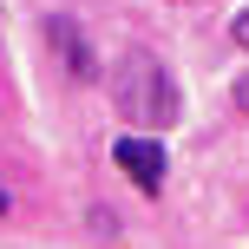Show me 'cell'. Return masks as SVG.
<instances>
[{
    "instance_id": "1",
    "label": "cell",
    "mask_w": 249,
    "mask_h": 249,
    "mask_svg": "<svg viewBox=\"0 0 249 249\" xmlns=\"http://www.w3.org/2000/svg\"><path fill=\"white\" fill-rule=\"evenodd\" d=\"M177 105H184V92H177L171 66H158L151 53H131L118 66V112L131 124H171Z\"/></svg>"
},
{
    "instance_id": "2",
    "label": "cell",
    "mask_w": 249,
    "mask_h": 249,
    "mask_svg": "<svg viewBox=\"0 0 249 249\" xmlns=\"http://www.w3.org/2000/svg\"><path fill=\"white\" fill-rule=\"evenodd\" d=\"M118 171L131 177L138 190H164V177H171V158H164V138H144V131H124L112 144Z\"/></svg>"
},
{
    "instance_id": "3",
    "label": "cell",
    "mask_w": 249,
    "mask_h": 249,
    "mask_svg": "<svg viewBox=\"0 0 249 249\" xmlns=\"http://www.w3.org/2000/svg\"><path fill=\"white\" fill-rule=\"evenodd\" d=\"M46 39H53V46L66 53L72 79H99V66H92V46L79 39V26H72V20H59V13H53V20H46Z\"/></svg>"
},
{
    "instance_id": "4",
    "label": "cell",
    "mask_w": 249,
    "mask_h": 249,
    "mask_svg": "<svg viewBox=\"0 0 249 249\" xmlns=\"http://www.w3.org/2000/svg\"><path fill=\"white\" fill-rule=\"evenodd\" d=\"M230 33H236V46H249V7L236 13V20H230Z\"/></svg>"
},
{
    "instance_id": "5",
    "label": "cell",
    "mask_w": 249,
    "mask_h": 249,
    "mask_svg": "<svg viewBox=\"0 0 249 249\" xmlns=\"http://www.w3.org/2000/svg\"><path fill=\"white\" fill-rule=\"evenodd\" d=\"M236 105H243V112H249V72L236 79Z\"/></svg>"
},
{
    "instance_id": "6",
    "label": "cell",
    "mask_w": 249,
    "mask_h": 249,
    "mask_svg": "<svg viewBox=\"0 0 249 249\" xmlns=\"http://www.w3.org/2000/svg\"><path fill=\"white\" fill-rule=\"evenodd\" d=\"M0 216H7V184H0Z\"/></svg>"
}]
</instances>
